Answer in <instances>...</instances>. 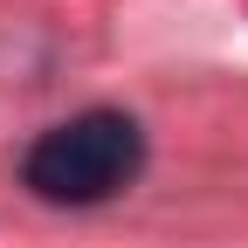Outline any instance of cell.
Listing matches in <instances>:
<instances>
[{
	"label": "cell",
	"instance_id": "6da1fadb",
	"mask_svg": "<svg viewBox=\"0 0 248 248\" xmlns=\"http://www.w3.org/2000/svg\"><path fill=\"white\" fill-rule=\"evenodd\" d=\"M145 124L131 110H76L48 124V131L21 152V186L35 193L42 207H104L117 193H131V186L145 179Z\"/></svg>",
	"mask_w": 248,
	"mask_h": 248
}]
</instances>
